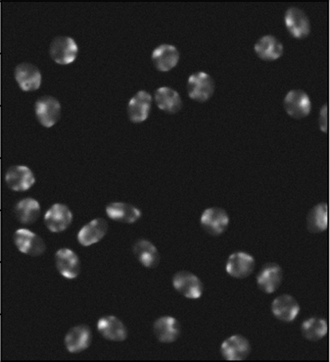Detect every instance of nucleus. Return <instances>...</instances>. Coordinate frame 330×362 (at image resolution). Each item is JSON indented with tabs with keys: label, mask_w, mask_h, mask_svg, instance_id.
<instances>
[{
	"label": "nucleus",
	"mask_w": 330,
	"mask_h": 362,
	"mask_svg": "<svg viewBox=\"0 0 330 362\" xmlns=\"http://www.w3.org/2000/svg\"><path fill=\"white\" fill-rule=\"evenodd\" d=\"M188 96L204 103L211 99L215 91V82L210 75L197 72L190 76L187 85Z\"/></svg>",
	"instance_id": "1"
},
{
	"label": "nucleus",
	"mask_w": 330,
	"mask_h": 362,
	"mask_svg": "<svg viewBox=\"0 0 330 362\" xmlns=\"http://www.w3.org/2000/svg\"><path fill=\"white\" fill-rule=\"evenodd\" d=\"M35 115L42 126L52 128L61 117V105L53 96L41 97L34 104Z\"/></svg>",
	"instance_id": "2"
},
{
	"label": "nucleus",
	"mask_w": 330,
	"mask_h": 362,
	"mask_svg": "<svg viewBox=\"0 0 330 362\" xmlns=\"http://www.w3.org/2000/svg\"><path fill=\"white\" fill-rule=\"evenodd\" d=\"M49 53L54 62L61 65L72 64L77 57L78 46L72 37H60L51 43Z\"/></svg>",
	"instance_id": "3"
},
{
	"label": "nucleus",
	"mask_w": 330,
	"mask_h": 362,
	"mask_svg": "<svg viewBox=\"0 0 330 362\" xmlns=\"http://www.w3.org/2000/svg\"><path fill=\"white\" fill-rule=\"evenodd\" d=\"M14 243L21 253L32 257H40L45 253L46 244L43 239L34 232L27 229H19L14 233Z\"/></svg>",
	"instance_id": "4"
},
{
	"label": "nucleus",
	"mask_w": 330,
	"mask_h": 362,
	"mask_svg": "<svg viewBox=\"0 0 330 362\" xmlns=\"http://www.w3.org/2000/svg\"><path fill=\"white\" fill-rule=\"evenodd\" d=\"M173 286L188 299H199L204 292L203 283L200 279L190 271H180L173 277Z\"/></svg>",
	"instance_id": "5"
},
{
	"label": "nucleus",
	"mask_w": 330,
	"mask_h": 362,
	"mask_svg": "<svg viewBox=\"0 0 330 362\" xmlns=\"http://www.w3.org/2000/svg\"><path fill=\"white\" fill-rule=\"evenodd\" d=\"M230 224L229 214L219 207H210L204 211L200 224L206 233L217 237L227 230Z\"/></svg>",
	"instance_id": "6"
},
{
	"label": "nucleus",
	"mask_w": 330,
	"mask_h": 362,
	"mask_svg": "<svg viewBox=\"0 0 330 362\" xmlns=\"http://www.w3.org/2000/svg\"><path fill=\"white\" fill-rule=\"evenodd\" d=\"M284 105L286 112L296 119H304L312 111L310 97L300 89L291 90L285 97Z\"/></svg>",
	"instance_id": "7"
},
{
	"label": "nucleus",
	"mask_w": 330,
	"mask_h": 362,
	"mask_svg": "<svg viewBox=\"0 0 330 362\" xmlns=\"http://www.w3.org/2000/svg\"><path fill=\"white\" fill-rule=\"evenodd\" d=\"M73 214L70 208L64 204L53 205L45 214L44 221L47 229L53 233H60L70 226Z\"/></svg>",
	"instance_id": "8"
},
{
	"label": "nucleus",
	"mask_w": 330,
	"mask_h": 362,
	"mask_svg": "<svg viewBox=\"0 0 330 362\" xmlns=\"http://www.w3.org/2000/svg\"><path fill=\"white\" fill-rule=\"evenodd\" d=\"M6 182L11 190L25 192L30 190L35 183L32 171L25 165H14L6 174Z\"/></svg>",
	"instance_id": "9"
},
{
	"label": "nucleus",
	"mask_w": 330,
	"mask_h": 362,
	"mask_svg": "<svg viewBox=\"0 0 330 362\" xmlns=\"http://www.w3.org/2000/svg\"><path fill=\"white\" fill-rule=\"evenodd\" d=\"M15 79L25 92H33L40 89L42 77L37 66L29 63H22L15 69Z\"/></svg>",
	"instance_id": "10"
},
{
	"label": "nucleus",
	"mask_w": 330,
	"mask_h": 362,
	"mask_svg": "<svg viewBox=\"0 0 330 362\" xmlns=\"http://www.w3.org/2000/svg\"><path fill=\"white\" fill-rule=\"evenodd\" d=\"M221 354L227 361H243L249 356L251 344L247 338L242 335L232 336L223 342Z\"/></svg>",
	"instance_id": "11"
},
{
	"label": "nucleus",
	"mask_w": 330,
	"mask_h": 362,
	"mask_svg": "<svg viewBox=\"0 0 330 362\" xmlns=\"http://www.w3.org/2000/svg\"><path fill=\"white\" fill-rule=\"evenodd\" d=\"M255 259L249 254L237 252L232 254L226 264V271L231 277L243 279L249 277L254 270Z\"/></svg>",
	"instance_id": "12"
},
{
	"label": "nucleus",
	"mask_w": 330,
	"mask_h": 362,
	"mask_svg": "<svg viewBox=\"0 0 330 362\" xmlns=\"http://www.w3.org/2000/svg\"><path fill=\"white\" fill-rule=\"evenodd\" d=\"M55 262L60 273L67 279H74L81 273V261L78 255L70 249H61L55 254Z\"/></svg>",
	"instance_id": "13"
},
{
	"label": "nucleus",
	"mask_w": 330,
	"mask_h": 362,
	"mask_svg": "<svg viewBox=\"0 0 330 362\" xmlns=\"http://www.w3.org/2000/svg\"><path fill=\"white\" fill-rule=\"evenodd\" d=\"M282 269L277 263H267L262 267L257 277L258 288L266 294H272L280 287Z\"/></svg>",
	"instance_id": "14"
},
{
	"label": "nucleus",
	"mask_w": 330,
	"mask_h": 362,
	"mask_svg": "<svg viewBox=\"0 0 330 362\" xmlns=\"http://www.w3.org/2000/svg\"><path fill=\"white\" fill-rule=\"evenodd\" d=\"M152 96L147 91H139L133 96L128 105V115L133 123H143L151 111Z\"/></svg>",
	"instance_id": "15"
},
{
	"label": "nucleus",
	"mask_w": 330,
	"mask_h": 362,
	"mask_svg": "<svg viewBox=\"0 0 330 362\" xmlns=\"http://www.w3.org/2000/svg\"><path fill=\"white\" fill-rule=\"evenodd\" d=\"M272 313L277 320L282 322H292L300 313L301 306L296 299L290 295H282L277 297L271 306Z\"/></svg>",
	"instance_id": "16"
},
{
	"label": "nucleus",
	"mask_w": 330,
	"mask_h": 362,
	"mask_svg": "<svg viewBox=\"0 0 330 362\" xmlns=\"http://www.w3.org/2000/svg\"><path fill=\"white\" fill-rule=\"evenodd\" d=\"M285 25L289 33L296 39H305L310 32V21L303 11L290 8L285 14Z\"/></svg>",
	"instance_id": "17"
},
{
	"label": "nucleus",
	"mask_w": 330,
	"mask_h": 362,
	"mask_svg": "<svg viewBox=\"0 0 330 362\" xmlns=\"http://www.w3.org/2000/svg\"><path fill=\"white\" fill-rule=\"evenodd\" d=\"M109 226L104 219H95L81 228L77 235L78 242L81 246L89 247L98 243L105 237Z\"/></svg>",
	"instance_id": "18"
},
{
	"label": "nucleus",
	"mask_w": 330,
	"mask_h": 362,
	"mask_svg": "<svg viewBox=\"0 0 330 362\" xmlns=\"http://www.w3.org/2000/svg\"><path fill=\"white\" fill-rule=\"evenodd\" d=\"M92 332L88 325L74 326L67 333L65 344L67 350L70 353L84 351L91 344Z\"/></svg>",
	"instance_id": "19"
},
{
	"label": "nucleus",
	"mask_w": 330,
	"mask_h": 362,
	"mask_svg": "<svg viewBox=\"0 0 330 362\" xmlns=\"http://www.w3.org/2000/svg\"><path fill=\"white\" fill-rule=\"evenodd\" d=\"M180 60L178 50L174 46L163 44L153 51L152 60L156 69L168 72L178 65Z\"/></svg>",
	"instance_id": "20"
},
{
	"label": "nucleus",
	"mask_w": 330,
	"mask_h": 362,
	"mask_svg": "<svg viewBox=\"0 0 330 362\" xmlns=\"http://www.w3.org/2000/svg\"><path fill=\"white\" fill-rule=\"evenodd\" d=\"M153 332L160 342L171 344L180 337V324L174 317H160L153 325Z\"/></svg>",
	"instance_id": "21"
},
{
	"label": "nucleus",
	"mask_w": 330,
	"mask_h": 362,
	"mask_svg": "<svg viewBox=\"0 0 330 362\" xmlns=\"http://www.w3.org/2000/svg\"><path fill=\"white\" fill-rule=\"evenodd\" d=\"M97 328L105 340L112 342H124L127 340V328L124 323L115 316L102 317L98 321Z\"/></svg>",
	"instance_id": "22"
},
{
	"label": "nucleus",
	"mask_w": 330,
	"mask_h": 362,
	"mask_svg": "<svg viewBox=\"0 0 330 362\" xmlns=\"http://www.w3.org/2000/svg\"><path fill=\"white\" fill-rule=\"evenodd\" d=\"M254 51L262 60L275 61L284 54V46L273 35H265L256 42Z\"/></svg>",
	"instance_id": "23"
},
{
	"label": "nucleus",
	"mask_w": 330,
	"mask_h": 362,
	"mask_svg": "<svg viewBox=\"0 0 330 362\" xmlns=\"http://www.w3.org/2000/svg\"><path fill=\"white\" fill-rule=\"evenodd\" d=\"M106 214L114 221L133 224L141 218L139 208L131 204L124 202H113L106 207Z\"/></svg>",
	"instance_id": "24"
},
{
	"label": "nucleus",
	"mask_w": 330,
	"mask_h": 362,
	"mask_svg": "<svg viewBox=\"0 0 330 362\" xmlns=\"http://www.w3.org/2000/svg\"><path fill=\"white\" fill-rule=\"evenodd\" d=\"M155 101L160 110L169 114L178 113L183 108V101L179 93L168 86L156 90Z\"/></svg>",
	"instance_id": "25"
},
{
	"label": "nucleus",
	"mask_w": 330,
	"mask_h": 362,
	"mask_svg": "<svg viewBox=\"0 0 330 362\" xmlns=\"http://www.w3.org/2000/svg\"><path fill=\"white\" fill-rule=\"evenodd\" d=\"M133 254L143 266L147 269H155L159 265L160 254L158 249L147 240H138L133 245Z\"/></svg>",
	"instance_id": "26"
},
{
	"label": "nucleus",
	"mask_w": 330,
	"mask_h": 362,
	"mask_svg": "<svg viewBox=\"0 0 330 362\" xmlns=\"http://www.w3.org/2000/svg\"><path fill=\"white\" fill-rule=\"evenodd\" d=\"M15 214L19 222L30 226L37 221L41 215V206L37 200H21L15 207Z\"/></svg>",
	"instance_id": "27"
},
{
	"label": "nucleus",
	"mask_w": 330,
	"mask_h": 362,
	"mask_svg": "<svg viewBox=\"0 0 330 362\" xmlns=\"http://www.w3.org/2000/svg\"><path fill=\"white\" fill-rule=\"evenodd\" d=\"M308 229L312 233H321L328 228V205L317 204L310 211L308 219Z\"/></svg>",
	"instance_id": "28"
},
{
	"label": "nucleus",
	"mask_w": 330,
	"mask_h": 362,
	"mask_svg": "<svg viewBox=\"0 0 330 362\" xmlns=\"http://www.w3.org/2000/svg\"><path fill=\"white\" fill-rule=\"evenodd\" d=\"M328 325L324 318H310L301 325V333L305 340L316 342L327 335Z\"/></svg>",
	"instance_id": "29"
},
{
	"label": "nucleus",
	"mask_w": 330,
	"mask_h": 362,
	"mask_svg": "<svg viewBox=\"0 0 330 362\" xmlns=\"http://www.w3.org/2000/svg\"><path fill=\"white\" fill-rule=\"evenodd\" d=\"M319 124L322 131L324 133L327 132V105H324V108L321 109Z\"/></svg>",
	"instance_id": "30"
}]
</instances>
